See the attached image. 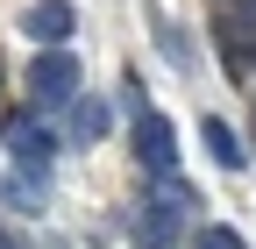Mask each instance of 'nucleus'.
<instances>
[{"instance_id":"1","label":"nucleus","mask_w":256,"mask_h":249,"mask_svg":"<svg viewBox=\"0 0 256 249\" xmlns=\"http://www.w3.org/2000/svg\"><path fill=\"white\" fill-rule=\"evenodd\" d=\"M178 221H185V192H178V178H164V192L136 214V242L142 249H171L178 242Z\"/></svg>"},{"instance_id":"2","label":"nucleus","mask_w":256,"mask_h":249,"mask_svg":"<svg viewBox=\"0 0 256 249\" xmlns=\"http://www.w3.org/2000/svg\"><path fill=\"white\" fill-rule=\"evenodd\" d=\"M136 157H142L156 178H178V142H171V121H164V114H142V121H136Z\"/></svg>"},{"instance_id":"3","label":"nucleus","mask_w":256,"mask_h":249,"mask_svg":"<svg viewBox=\"0 0 256 249\" xmlns=\"http://www.w3.org/2000/svg\"><path fill=\"white\" fill-rule=\"evenodd\" d=\"M72 86H78V72H72V57L64 50H50V57H36V72H28V92H36V100H72Z\"/></svg>"},{"instance_id":"4","label":"nucleus","mask_w":256,"mask_h":249,"mask_svg":"<svg viewBox=\"0 0 256 249\" xmlns=\"http://www.w3.org/2000/svg\"><path fill=\"white\" fill-rule=\"evenodd\" d=\"M22 28H28L43 50H64V36H72V0H36Z\"/></svg>"},{"instance_id":"5","label":"nucleus","mask_w":256,"mask_h":249,"mask_svg":"<svg viewBox=\"0 0 256 249\" xmlns=\"http://www.w3.org/2000/svg\"><path fill=\"white\" fill-rule=\"evenodd\" d=\"M8 150H14V164H22V171H43L57 142H50V128H36V121L22 114V121H8Z\"/></svg>"},{"instance_id":"6","label":"nucleus","mask_w":256,"mask_h":249,"mask_svg":"<svg viewBox=\"0 0 256 249\" xmlns=\"http://www.w3.org/2000/svg\"><path fill=\"white\" fill-rule=\"evenodd\" d=\"M200 136H206V150H214V164H220V171H242V164H249V150L235 142V128H228V121H206Z\"/></svg>"},{"instance_id":"7","label":"nucleus","mask_w":256,"mask_h":249,"mask_svg":"<svg viewBox=\"0 0 256 249\" xmlns=\"http://www.w3.org/2000/svg\"><path fill=\"white\" fill-rule=\"evenodd\" d=\"M72 136H78V142L107 136V107H100V100H78V107H72Z\"/></svg>"},{"instance_id":"8","label":"nucleus","mask_w":256,"mask_h":249,"mask_svg":"<svg viewBox=\"0 0 256 249\" xmlns=\"http://www.w3.org/2000/svg\"><path fill=\"white\" fill-rule=\"evenodd\" d=\"M200 249H242L235 228H200Z\"/></svg>"},{"instance_id":"9","label":"nucleus","mask_w":256,"mask_h":249,"mask_svg":"<svg viewBox=\"0 0 256 249\" xmlns=\"http://www.w3.org/2000/svg\"><path fill=\"white\" fill-rule=\"evenodd\" d=\"M242 14H249V22H256V0H242Z\"/></svg>"},{"instance_id":"10","label":"nucleus","mask_w":256,"mask_h":249,"mask_svg":"<svg viewBox=\"0 0 256 249\" xmlns=\"http://www.w3.org/2000/svg\"><path fill=\"white\" fill-rule=\"evenodd\" d=\"M242 57H249V64H256V43H249V50H242Z\"/></svg>"},{"instance_id":"11","label":"nucleus","mask_w":256,"mask_h":249,"mask_svg":"<svg viewBox=\"0 0 256 249\" xmlns=\"http://www.w3.org/2000/svg\"><path fill=\"white\" fill-rule=\"evenodd\" d=\"M0 249H14V242H0Z\"/></svg>"}]
</instances>
